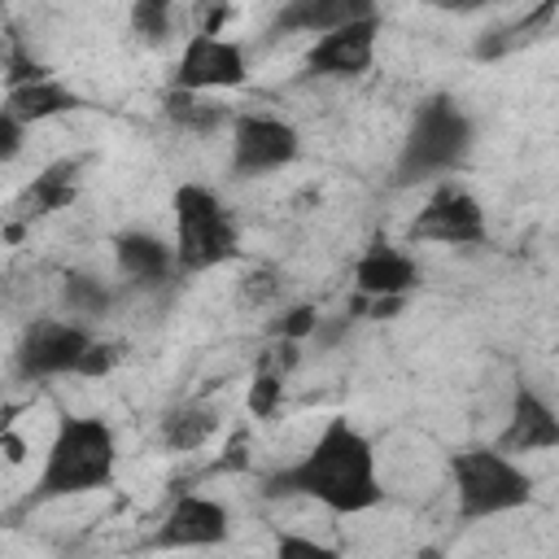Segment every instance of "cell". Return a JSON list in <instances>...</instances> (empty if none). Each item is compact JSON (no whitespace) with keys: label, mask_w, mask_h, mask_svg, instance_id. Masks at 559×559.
I'll return each mask as SVG.
<instances>
[{"label":"cell","mask_w":559,"mask_h":559,"mask_svg":"<svg viewBox=\"0 0 559 559\" xmlns=\"http://www.w3.org/2000/svg\"><path fill=\"white\" fill-rule=\"evenodd\" d=\"M493 445H498L502 454H511V459L559 450V411H555V402H550L537 384L520 380V384L511 389L507 419H502V432H498Z\"/></svg>","instance_id":"obj_12"},{"label":"cell","mask_w":559,"mask_h":559,"mask_svg":"<svg viewBox=\"0 0 559 559\" xmlns=\"http://www.w3.org/2000/svg\"><path fill=\"white\" fill-rule=\"evenodd\" d=\"M79 105H83V96H79L70 83H61L57 74H48V79H35V83H22V87H9V92H4L0 114L17 118L22 127H35V122H48V118L74 114Z\"/></svg>","instance_id":"obj_16"},{"label":"cell","mask_w":559,"mask_h":559,"mask_svg":"<svg viewBox=\"0 0 559 559\" xmlns=\"http://www.w3.org/2000/svg\"><path fill=\"white\" fill-rule=\"evenodd\" d=\"M114 266L131 288H162L170 284V275H179L175 245L144 227H127L114 236Z\"/></svg>","instance_id":"obj_14"},{"label":"cell","mask_w":559,"mask_h":559,"mask_svg":"<svg viewBox=\"0 0 559 559\" xmlns=\"http://www.w3.org/2000/svg\"><path fill=\"white\" fill-rule=\"evenodd\" d=\"M166 118L179 127V131H188V135H214L218 127H231L236 122V114L223 105V100H214V96H197V92H166Z\"/></svg>","instance_id":"obj_18"},{"label":"cell","mask_w":559,"mask_h":559,"mask_svg":"<svg viewBox=\"0 0 559 559\" xmlns=\"http://www.w3.org/2000/svg\"><path fill=\"white\" fill-rule=\"evenodd\" d=\"M271 559H341V550L310 533H280Z\"/></svg>","instance_id":"obj_25"},{"label":"cell","mask_w":559,"mask_h":559,"mask_svg":"<svg viewBox=\"0 0 559 559\" xmlns=\"http://www.w3.org/2000/svg\"><path fill=\"white\" fill-rule=\"evenodd\" d=\"M419 280H424V271H419L415 253L393 240H371L354 262V288L367 301H389V297L406 301V293H415Z\"/></svg>","instance_id":"obj_13"},{"label":"cell","mask_w":559,"mask_h":559,"mask_svg":"<svg viewBox=\"0 0 559 559\" xmlns=\"http://www.w3.org/2000/svg\"><path fill=\"white\" fill-rule=\"evenodd\" d=\"M280 293H284V275L271 271V266H253V271L236 284V301H240L245 310H266V306L280 301Z\"/></svg>","instance_id":"obj_21"},{"label":"cell","mask_w":559,"mask_h":559,"mask_svg":"<svg viewBox=\"0 0 559 559\" xmlns=\"http://www.w3.org/2000/svg\"><path fill=\"white\" fill-rule=\"evenodd\" d=\"M415 559H445V555H441V550H437V546H424V550H419V555H415Z\"/></svg>","instance_id":"obj_28"},{"label":"cell","mask_w":559,"mask_h":559,"mask_svg":"<svg viewBox=\"0 0 559 559\" xmlns=\"http://www.w3.org/2000/svg\"><path fill=\"white\" fill-rule=\"evenodd\" d=\"M319 323H323V314H319L314 306H288V310H280V314L271 319V332H275L280 341H288V345H301V341H314Z\"/></svg>","instance_id":"obj_23"},{"label":"cell","mask_w":559,"mask_h":559,"mask_svg":"<svg viewBox=\"0 0 559 559\" xmlns=\"http://www.w3.org/2000/svg\"><path fill=\"white\" fill-rule=\"evenodd\" d=\"M376 44H380V13H362L345 26H336L323 39H310L301 70L310 79H328V83H345V79H362L376 61Z\"/></svg>","instance_id":"obj_10"},{"label":"cell","mask_w":559,"mask_h":559,"mask_svg":"<svg viewBox=\"0 0 559 559\" xmlns=\"http://www.w3.org/2000/svg\"><path fill=\"white\" fill-rule=\"evenodd\" d=\"M485 231L489 227H485L480 201L463 183L445 179L428 188L419 214L406 227V245H480Z\"/></svg>","instance_id":"obj_9"},{"label":"cell","mask_w":559,"mask_h":559,"mask_svg":"<svg viewBox=\"0 0 559 559\" xmlns=\"http://www.w3.org/2000/svg\"><path fill=\"white\" fill-rule=\"evenodd\" d=\"M450 485L459 520H493L533 502V476L498 445H467L450 454Z\"/></svg>","instance_id":"obj_5"},{"label":"cell","mask_w":559,"mask_h":559,"mask_svg":"<svg viewBox=\"0 0 559 559\" xmlns=\"http://www.w3.org/2000/svg\"><path fill=\"white\" fill-rule=\"evenodd\" d=\"M170 223H175V262L179 275H201V271H218L231 258H240V227L236 214L227 210V201L210 188V183H179L170 197Z\"/></svg>","instance_id":"obj_4"},{"label":"cell","mask_w":559,"mask_h":559,"mask_svg":"<svg viewBox=\"0 0 559 559\" xmlns=\"http://www.w3.org/2000/svg\"><path fill=\"white\" fill-rule=\"evenodd\" d=\"M301 157V135L280 114H236L231 122V153L227 166L236 179H262Z\"/></svg>","instance_id":"obj_8"},{"label":"cell","mask_w":559,"mask_h":559,"mask_svg":"<svg viewBox=\"0 0 559 559\" xmlns=\"http://www.w3.org/2000/svg\"><path fill=\"white\" fill-rule=\"evenodd\" d=\"M371 13L367 0H288L275 9L271 17V35H310V39H323L332 35L336 26L354 22Z\"/></svg>","instance_id":"obj_15"},{"label":"cell","mask_w":559,"mask_h":559,"mask_svg":"<svg viewBox=\"0 0 559 559\" xmlns=\"http://www.w3.org/2000/svg\"><path fill=\"white\" fill-rule=\"evenodd\" d=\"M245 83H249V48L223 31H192L170 70V87L197 96L231 92Z\"/></svg>","instance_id":"obj_7"},{"label":"cell","mask_w":559,"mask_h":559,"mask_svg":"<svg viewBox=\"0 0 559 559\" xmlns=\"http://www.w3.org/2000/svg\"><path fill=\"white\" fill-rule=\"evenodd\" d=\"M262 493L266 498H310L332 515L376 511L384 502L376 445L354 419L332 415L319 428V437L306 445L301 459L275 467L262 480Z\"/></svg>","instance_id":"obj_1"},{"label":"cell","mask_w":559,"mask_h":559,"mask_svg":"<svg viewBox=\"0 0 559 559\" xmlns=\"http://www.w3.org/2000/svg\"><path fill=\"white\" fill-rule=\"evenodd\" d=\"M79 170H83V162H79V157H61V162H52L44 175H35V183L26 188V197H31L35 214L66 210V205L74 201V192H79Z\"/></svg>","instance_id":"obj_20"},{"label":"cell","mask_w":559,"mask_h":559,"mask_svg":"<svg viewBox=\"0 0 559 559\" xmlns=\"http://www.w3.org/2000/svg\"><path fill=\"white\" fill-rule=\"evenodd\" d=\"M61 306H66V319H79V323H96L114 310V288L100 280V275H87V271H70L61 280Z\"/></svg>","instance_id":"obj_19"},{"label":"cell","mask_w":559,"mask_h":559,"mask_svg":"<svg viewBox=\"0 0 559 559\" xmlns=\"http://www.w3.org/2000/svg\"><path fill=\"white\" fill-rule=\"evenodd\" d=\"M118 476V432L100 415H61L39 476L31 485V502H61L109 489Z\"/></svg>","instance_id":"obj_2"},{"label":"cell","mask_w":559,"mask_h":559,"mask_svg":"<svg viewBox=\"0 0 559 559\" xmlns=\"http://www.w3.org/2000/svg\"><path fill=\"white\" fill-rule=\"evenodd\" d=\"M162 445L183 454V450H201L214 432H218V411L210 402H179L157 419Z\"/></svg>","instance_id":"obj_17"},{"label":"cell","mask_w":559,"mask_h":559,"mask_svg":"<svg viewBox=\"0 0 559 559\" xmlns=\"http://www.w3.org/2000/svg\"><path fill=\"white\" fill-rule=\"evenodd\" d=\"M118 362H122V345L96 336L92 349H87V358H83V367H79V376H83V380H100V376H109Z\"/></svg>","instance_id":"obj_26"},{"label":"cell","mask_w":559,"mask_h":559,"mask_svg":"<svg viewBox=\"0 0 559 559\" xmlns=\"http://www.w3.org/2000/svg\"><path fill=\"white\" fill-rule=\"evenodd\" d=\"M170 26H175V9L166 0H135L131 4V31L144 44H166Z\"/></svg>","instance_id":"obj_22"},{"label":"cell","mask_w":559,"mask_h":559,"mask_svg":"<svg viewBox=\"0 0 559 559\" xmlns=\"http://www.w3.org/2000/svg\"><path fill=\"white\" fill-rule=\"evenodd\" d=\"M96 332L79 319H57V314H44V319H31L13 345V371L17 380H57V376H79L87 349H92Z\"/></svg>","instance_id":"obj_6"},{"label":"cell","mask_w":559,"mask_h":559,"mask_svg":"<svg viewBox=\"0 0 559 559\" xmlns=\"http://www.w3.org/2000/svg\"><path fill=\"white\" fill-rule=\"evenodd\" d=\"M22 135H26V127L17 118L0 114V162H13L22 153Z\"/></svg>","instance_id":"obj_27"},{"label":"cell","mask_w":559,"mask_h":559,"mask_svg":"<svg viewBox=\"0 0 559 559\" xmlns=\"http://www.w3.org/2000/svg\"><path fill=\"white\" fill-rule=\"evenodd\" d=\"M472 144H476L472 114L454 96L432 92L415 105V114L406 122V135H402L397 157H393V183L397 188L445 183L467 166Z\"/></svg>","instance_id":"obj_3"},{"label":"cell","mask_w":559,"mask_h":559,"mask_svg":"<svg viewBox=\"0 0 559 559\" xmlns=\"http://www.w3.org/2000/svg\"><path fill=\"white\" fill-rule=\"evenodd\" d=\"M231 537V511L210 493H179L157 520L153 550H214Z\"/></svg>","instance_id":"obj_11"},{"label":"cell","mask_w":559,"mask_h":559,"mask_svg":"<svg viewBox=\"0 0 559 559\" xmlns=\"http://www.w3.org/2000/svg\"><path fill=\"white\" fill-rule=\"evenodd\" d=\"M280 397H284V371H271V367H262V371L253 376V384H249V397H245V406H249V415L266 419V415H275V411H280Z\"/></svg>","instance_id":"obj_24"}]
</instances>
